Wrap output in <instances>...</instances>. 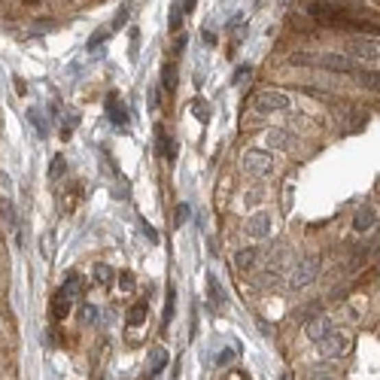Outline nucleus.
I'll use <instances>...</instances> for the list:
<instances>
[{"instance_id":"1","label":"nucleus","mask_w":380,"mask_h":380,"mask_svg":"<svg viewBox=\"0 0 380 380\" xmlns=\"http://www.w3.org/2000/svg\"><path fill=\"white\" fill-rule=\"evenodd\" d=\"M241 165H244V171L250 174V177H259V180H265V177H271V174H274V156L268 150H246Z\"/></svg>"},{"instance_id":"2","label":"nucleus","mask_w":380,"mask_h":380,"mask_svg":"<svg viewBox=\"0 0 380 380\" xmlns=\"http://www.w3.org/2000/svg\"><path fill=\"white\" fill-rule=\"evenodd\" d=\"M289 107H292V97L277 88H265L252 97V110L256 112H286Z\"/></svg>"},{"instance_id":"3","label":"nucleus","mask_w":380,"mask_h":380,"mask_svg":"<svg viewBox=\"0 0 380 380\" xmlns=\"http://www.w3.org/2000/svg\"><path fill=\"white\" fill-rule=\"evenodd\" d=\"M316 274H320V259H316V256L298 259V262L292 265V271H289V286H292V289H305V286H311L316 280Z\"/></svg>"},{"instance_id":"4","label":"nucleus","mask_w":380,"mask_h":380,"mask_svg":"<svg viewBox=\"0 0 380 380\" xmlns=\"http://www.w3.org/2000/svg\"><path fill=\"white\" fill-rule=\"evenodd\" d=\"M350 350H353V335L350 332H337L335 329L320 341V353L326 359H344Z\"/></svg>"},{"instance_id":"5","label":"nucleus","mask_w":380,"mask_h":380,"mask_svg":"<svg viewBox=\"0 0 380 380\" xmlns=\"http://www.w3.org/2000/svg\"><path fill=\"white\" fill-rule=\"evenodd\" d=\"M347 55L353 61H365V64H375L380 61V40L375 37H356L347 43Z\"/></svg>"},{"instance_id":"6","label":"nucleus","mask_w":380,"mask_h":380,"mask_svg":"<svg viewBox=\"0 0 380 380\" xmlns=\"http://www.w3.org/2000/svg\"><path fill=\"white\" fill-rule=\"evenodd\" d=\"M313 64L316 67H326L335 70V73H353V58L350 55H337V52H326V55H313Z\"/></svg>"},{"instance_id":"7","label":"nucleus","mask_w":380,"mask_h":380,"mask_svg":"<svg viewBox=\"0 0 380 380\" xmlns=\"http://www.w3.org/2000/svg\"><path fill=\"white\" fill-rule=\"evenodd\" d=\"M329 332H335V322H332V316H326V313H316L313 320L305 322V335L311 337V341H316V344H320Z\"/></svg>"},{"instance_id":"8","label":"nucleus","mask_w":380,"mask_h":380,"mask_svg":"<svg viewBox=\"0 0 380 380\" xmlns=\"http://www.w3.org/2000/svg\"><path fill=\"white\" fill-rule=\"evenodd\" d=\"M246 235H250L252 241H265V237L271 235V216L265 213V210L252 213L250 219H246Z\"/></svg>"},{"instance_id":"9","label":"nucleus","mask_w":380,"mask_h":380,"mask_svg":"<svg viewBox=\"0 0 380 380\" xmlns=\"http://www.w3.org/2000/svg\"><path fill=\"white\" fill-rule=\"evenodd\" d=\"M259 256H262V250H256V246L237 250V252H235V271H237V274H250L252 268H256Z\"/></svg>"},{"instance_id":"10","label":"nucleus","mask_w":380,"mask_h":380,"mask_svg":"<svg viewBox=\"0 0 380 380\" xmlns=\"http://www.w3.org/2000/svg\"><path fill=\"white\" fill-rule=\"evenodd\" d=\"M377 222V210L375 207H359L356 216H353V231L356 235H365V231H371Z\"/></svg>"},{"instance_id":"11","label":"nucleus","mask_w":380,"mask_h":380,"mask_svg":"<svg viewBox=\"0 0 380 380\" xmlns=\"http://www.w3.org/2000/svg\"><path fill=\"white\" fill-rule=\"evenodd\" d=\"M70 307H73V298L70 295H64V292H55V298H52V316L55 320H64V316L70 313Z\"/></svg>"},{"instance_id":"12","label":"nucleus","mask_w":380,"mask_h":380,"mask_svg":"<svg viewBox=\"0 0 380 380\" xmlns=\"http://www.w3.org/2000/svg\"><path fill=\"white\" fill-rule=\"evenodd\" d=\"M107 110H110V119L116 125H128V110H125V104H119L116 95L107 97Z\"/></svg>"},{"instance_id":"13","label":"nucleus","mask_w":380,"mask_h":380,"mask_svg":"<svg viewBox=\"0 0 380 380\" xmlns=\"http://www.w3.org/2000/svg\"><path fill=\"white\" fill-rule=\"evenodd\" d=\"M146 313H150L146 301H137V305L128 311V316H125V322H128L131 329H137V326H143V322H146Z\"/></svg>"},{"instance_id":"14","label":"nucleus","mask_w":380,"mask_h":380,"mask_svg":"<svg viewBox=\"0 0 380 380\" xmlns=\"http://www.w3.org/2000/svg\"><path fill=\"white\" fill-rule=\"evenodd\" d=\"M265 143L274 146V150H286L289 146V134L280 128H271V131H265Z\"/></svg>"},{"instance_id":"15","label":"nucleus","mask_w":380,"mask_h":380,"mask_svg":"<svg viewBox=\"0 0 380 380\" xmlns=\"http://www.w3.org/2000/svg\"><path fill=\"white\" fill-rule=\"evenodd\" d=\"M356 80L362 82L365 88L380 91V73H377V70H359V73H356Z\"/></svg>"},{"instance_id":"16","label":"nucleus","mask_w":380,"mask_h":380,"mask_svg":"<svg viewBox=\"0 0 380 380\" xmlns=\"http://www.w3.org/2000/svg\"><path fill=\"white\" fill-rule=\"evenodd\" d=\"M112 280H116V271L110 268V265H95V283H101V286H110Z\"/></svg>"},{"instance_id":"17","label":"nucleus","mask_w":380,"mask_h":380,"mask_svg":"<svg viewBox=\"0 0 380 380\" xmlns=\"http://www.w3.org/2000/svg\"><path fill=\"white\" fill-rule=\"evenodd\" d=\"M64 174H67V161H64V156H55L52 165H49V180L58 182L61 177H64Z\"/></svg>"},{"instance_id":"18","label":"nucleus","mask_w":380,"mask_h":380,"mask_svg":"<svg viewBox=\"0 0 380 380\" xmlns=\"http://www.w3.org/2000/svg\"><path fill=\"white\" fill-rule=\"evenodd\" d=\"M277 283H280L277 271H265V274H259V277H256V286H259V289H274Z\"/></svg>"},{"instance_id":"19","label":"nucleus","mask_w":380,"mask_h":380,"mask_svg":"<svg viewBox=\"0 0 380 380\" xmlns=\"http://www.w3.org/2000/svg\"><path fill=\"white\" fill-rule=\"evenodd\" d=\"M161 80H165L167 91L177 88V64H174V61H167V64H165V73H161Z\"/></svg>"},{"instance_id":"20","label":"nucleus","mask_w":380,"mask_h":380,"mask_svg":"<svg viewBox=\"0 0 380 380\" xmlns=\"http://www.w3.org/2000/svg\"><path fill=\"white\" fill-rule=\"evenodd\" d=\"M207 289H210V298H213V301H216V305H222V301H225V292H222L219 280H216V277H213V274H210V277H207Z\"/></svg>"},{"instance_id":"21","label":"nucleus","mask_w":380,"mask_h":380,"mask_svg":"<svg viewBox=\"0 0 380 380\" xmlns=\"http://www.w3.org/2000/svg\"><path fill=\"white\" fill-rule=\"evenodd\" d=\"M262 198H265V189H262V186L250 189V192H244V207H250V210H252Z\"/></svg>"},{"instance_id":"22","label":"nucleus","mask_w":380,"mask_h":380,"mask_svg":"<svg viewBox=\"0 0 380 380\" xmlns=\"http://www.w3.org/2000/svg\"><path fill=\"white\" fill-rule=\"evenodd\" d=\"M167 25H171V31L177 34L180 27H182V6L180 3H174L171 6V16H167Z\"/></svg>"},{"instance_id":"23","label":"nucleus","mask_w":380,"mask_h":380,"mask_svg":"<svg viewBox=\"0 0 380 380\" xmlns=\"http://www.w3.org/2000/svg\"><path fill=\"white\" fill-rule=\"evenodd\" d=\"M119 289H122L125 295L134 292V274H131V271H122V274H119Z\"/></svg>"},{"instance_id":"24","label":"nucleus","mask_w":380,"mask_h":380,"mask_svg":"<svg viewBox=\"0 0 380 380\" xmlns=\"http://www.w3.org/2000/svg\"><path fill=\"white\" fill-rule=\"evenodd\" d=\"M156 137H158V146H156V152L158 156H167V134H165V128H156Z\"/></svg>"},{"instance_id":"25","label":"nucleus","mask_w":380,"mask_h":380,"mask_svg":"<svg viewBox=\"0 0 380 380\" xmlns=\"http://www.w3.org/2000/svg\"><path fill=\"white\" fill-rule=\"evenodd\" d=\"M192 112L201 119V122H207V119H210V112H207V104H204V101H192Z\"/></svg>"},{"instance_id":"26","label":"nucleus","mask_w":380,"mask_h":380,"mask_svg":"<svg viewBox=\"0 0 380 380\" xmlns=\"http://www.w3.org/2000/svg\"><path fill=\"white\" fill-rule=\"evenodd\" d=\"M174 301H177V292H174V286L167 289V307H165V326H167V320L174 316Z\"/></svg>"},{"instance_id":"27","label":"nucleus","mask_w":380,"mask_h":380,"mask_svg":"<svg viewBox=\"0 0 380 380\" xmlns=\"http://www.w3.org/2000/svg\"><path fill=\"white\" fill-rule=\"evenodd\" d=\"M186 219H189V204H180V207H177V213H174V225L180 228V225L186 222Z\"/></svg>"},{"instance_id":"28","label":"nucleus","mask_w":380,"mask_h":380,"mask_svg":"<svg viewBox=\"0 0 380 380\" xmlns=\"http://www.w3.org/2000/svg\"><path fill=\"white\" fill-rule=\"evenodd\" d=\"M27 119H31V122L37 125V131H40V134H49V131H46V125H43V119H40V112H37V110H31V112H27Z\"/></svg>"},{"instance_id":"29","label":"nucleus","mask_w":380,"mask_h":380,"mask_svg":"<svg viewBox=\"0 0 380 380\" xmlns=\"http://www.w3.org/2000/svg\"><path fill=\"white\" fill-rule=\"evenodd\" d=\"M143 235H146V241H150V244H158V235H156V228H152L150 222H143Z\"/></svg>"},{"instance_id":"30","label":"nucleus","mask_w":380,"mask_h":380,"mask_svg":"<svg viewBox=\"0 0 380 380\" xmlns=\"http://www.w3.org/2000/svg\"><path fill=\"white\" fill-rule=\"evenodd\" d=\"M152 356H156V359H152V371H158L161 368V365H165V350H156V353H152Z\"/></svg>"},{"instance_id":"31","label":"nucleus","mask_w":380,"mask_h":380,"mask_svg":"<svg viewBox=\"0 0 380 380\" xmlns=\"http://www.w3.org/2000/svg\"><path fill=\"white\" fill-rule=\"evenodd\" d=\"M150 110H158V88L150 86Z\"/></svg>"},{"instance_id":"32","label":"nucleus","mask_w":380,"mask_h":380,"mask_svg":"<svg viewBox=\"0 0 380 380\" xmlns=\"http://www.w3.org/2000/svg\"><path fill=\"white\" fill-rule=\"evenodd\" d=\"M125 22H128V10H119V12H116V22H112V27H122Z\"/></svg>"},{"instance_id":"33","label":"nucleus","mask_w":380,"mask_h":380,"mask_svg":"<svg viewBox=\"0 0 380 380\" xmlns=\"http://www.w3.org/2000/svg\"><path fill=\"white\" fill-rule=\"evenodd\" d=\"M231 359H235V353H231V350H222V353H219V359H216V362H219V365H228Z\"/></svg>"},{"instance_id":"34","label":"nucleus","mask_w":380,"mask_h":380,"mask_svg":"<svg viewBox=\"0 0 380 380\" xmlns=\"http://www.w3.org/2000/svg\"><path fill=\"white\" fill-rule=\"evenodd\" d=\"M283 204H286V210L292 207V182H286V195H283Z\"/></svg>"},{"instance_id":"35","label":"nucleus","mask_w":380,"mask_h":380,"mask_svg":"<svg viewBox=\"0 0 380 380\" xmlns=\"http://www.w3.org/2000/svg\"><path fill=\"white\" fill-rule=\"evenodd\" d=\"M246 76H250V64H244L241 70H237V73H235V80L241 82V80H246Z\"/></svg>"},{"instance_id":"36","label":"nucleus","mask_w":380,"mask_h":380,"mask_svg":"<svg viewBox=\"0 0 380 380\" xmlns=\"http://www.w3.org/2000/svg\"><path fill=\"white\" fill-rule=\"evenodd\" d=\"M0 186H3V192H10V189H12V186H10V177H6L3 171H0Z\"/></svg>"},{"instance_id":"37","label":"nucleus","mask_w":380,"mask_h":380,"mask_svg":"<svg viewBox=\"0 0 380 380\" xmlns=\"http://www.w3.org/2000/svg\"><path fill=\"white\" fill-rule=\"evenodd\" d=\"M204 43H207V46H216V40H213V34H210V31H204Z\"/></svg>"},{"instance_id":"38","label":"nucleus","mask_w":380,"mask_h":380,"mask_svg":"<svg viewBox=\"0 0 380 380\" xmlns=\"http://www.w3.org/2000/svg\"><path fill=\"white\" fill-rule=\"evenodd\" d=\"M313 380H335V377H332V375H316Z\"/></svg>"},{"instance_id":"39","label":"nucleus","mask_w":380,"mask_h":380,"mask_svg":"<svg viewBox=\"0 0 380 380\" xmlns=\"http://www.w3.org/2000/svg\"><path fill=\"white\" fill-rule=\"evenodd\" d=\"M27 3H31V6H37V3H40V0H27Z\"/></svg>"}]
</instances>
